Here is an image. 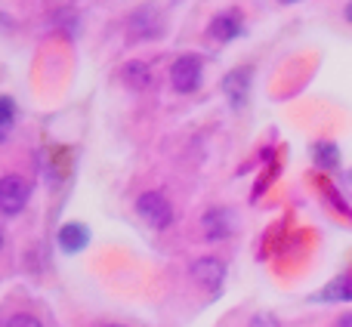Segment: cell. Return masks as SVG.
I'll return each mask as SVG.
<instances>
[{
    "label": "cell",
    "mask_w": 352,
    "mask_h": 327,
    "mask_svg": "<svg viewBox=\"0 0 352 327\" xmlns=\"http://www.w3.org/2000/svg\"><path fill=\"white\" fill-rule=\"evenodd\" d=\"M136 213H140L142 223H148L158 232L173 223V207L161 192H142L140 198H136Z\"/></svg>",
    "instance_id": "cell-1"
},
{
    "label": "cell",
    "mask_w": 352,
    "mask_h": 327,
    "mask_svg": "<svg viewBox=\"0 0 352 327\" xmlns=\"http://www.w3.org/2000/svg\"><path fill=\"white\" fill-rule=\"evenodd\" d=\"M201 71H204V59L201 56H179L170 65V84L176 93H195L201 87Z\"/></svg>",
    "instance_id": "cell-2"
},
{
    "label": "cell",
    "mask_w": 352,
    "mask_h": 327,
    "mask_svg": "<svg viewBox=\"0 0 352 327\" xmlns=\"http://www.w3.org/2000/svg\"><path fill=\"white\" fill-rule=\"evenodd\" d=\"M28 192L31 188L22 176H16V173L0 176V213H6V216L22 213L25 204H28Z\"/></svg>",
    "instance_id": "cell-3"
},
{
    "label": "cell",
    "mask_w": 352,
    "mask_h": 327,
    "mask_svg": "<svg viewBox=\"0 0 352 327\" xmlns=\"http://www.w3.org/2000/svg\"><path fill=\"white\" fill-rule=\"evenodd\" d=\"M223 93L229 99L232 109H244L248 105V93H250V68H235L223 78Z\"/></svg>",
    "instance_id": "cell-4"
},
{
    "label": "cell",
    "mask_w": 352,
    "mask_h": 327,
    "mask_svg": "<svg viewBox=\"0 0 352 327\" xmlns=\"http://www.w3.org/2000/svg\"><path fill=\"white\" fill-rule=\"evenodd\" d=\"M192 278L207 291H217L226 278V262L217 260V256H204V260L192 262Z\"/></svg>",
    "instance_id": "cell-5"
},
{
    "label": "cell",
    "mask_w": 352,
    "mask_h": 327,
    "mask_svg": "<svg viewBox=\"0 0 352 327\" xmlns=\"http://www.w3.org/2000/svg\"><path fill=\"white\" fill-rule=\"evenodd\" d=\"M130 37H136V41H152V37L161 34V19L155 16V10H136L133 16H130Z\"/></svg>",
    "instance_id": "cell-6"
},
{
    "label": "cell",
    "mask_w": 352,
    "mask_h": 327,
    "mask_svg": "<svg viewBox=\"0 0 352 327\" xmlns=\"http://www.w3.org/2000/svg\"><path fill=\"white\" fill-rule=\"evenodd\" d=\"M241 28H244V22H241V12H235V10H226V12H219L217 19L210 22V37L213 41H235L238 34H241Z\"/></svg>",
    "instance_id": "cell-7"
},
{
    "label": "cell",
    "mask_w": 352,
    "mask_h": 327,
    "mask_svg": "<svg viewBox=\"0 0 352 327\" xmlns=\"http://www.w3.org/2000/svg\"><path fill=\"white\" fill-rule=\"evenodd\" d=\"M87 244H90V232H87V225L65 223L59 229V247L65 250V253H80Z\"/></svg>",
    "instance_id": "cell-8"
},
{
    "label": "cell",
    "mask_w": 352,
    "mask_h": 327,
    "mask_svg": "<svg viewBox=\"0 0 352 327\" xmlns=\"http://www.w3.org/2000/svg\"><path fill=\"white\" fill-rule=\"evenodd\" d=\"M204 232H207V238H210V241H223V238L232 232L229 213H226V210H210L204 216Z\"/></svg>",
    "instance_id": "cell-9"
},
{
    "label": "cell",
    "mask_w": 352,
    "mask_h": 327,
    "mask_svg": "<svg viewBox=\"0 0 352 327\" xmlns=\"http://www.w3.org/2000/svg\"><path fill=\"white\" fill-rule=\"evenodd\" d=\"M121 78L127 80L130 87H136V90H142V87L152 84V71H148L146 62H127L124 71H121Z\"/></svg>",
    "instance_id": "cell-10"
},
{
    "label": "cell",
    "mask_w": 352,
    "mask_h": 327,
    "mask_svg": "<svg viewBox=\"0 0 352 327\" xmlns=\"http://www.w3.org/2000/svg\"><path fill=\"white\" fill-rule=\"evenodd\" d=\"M318 300L324 303H337V300H352V278H337L318 293Z\"/></svg>",
    "instance_id": "cell-11"
},
{
    "label": "cell",
    "mask_w": 352,
    "mask_h": 327,
    "mask_svg": "<svg viewBox=\"0 0 352 327\" xmlns=\"http://www.w3.org/2000/svg\"><path fill=\"white\" fill-rule=\"evenodd\" d=\"M312 158H316L318 167L334 170L337 164H340V152H337V146H331V142H318V146L312 148Z\"/></svg>",
    "instance_id": "cell-12"
},
{
    "label": "cell",
    "mask_w": 352,
    "mask_h": 327,
    "mask_svg": "<svg viewBox=\"0 0 352 327\" xmlns=\"http://www.w3.org/2000/svg\"><path fill=\"white\" fill-rule=\"evenodd\" d=\"M12 124H16V105L10 96H0V142H6Z\"/></svg>",
    "instance_id": "cell-13"
},
{
    "label": "cell",
    "mask_w": 352,
    "mask_h": 327,
    "mask_svg": "<svg viewBox=\"0 0 352 327\" xmlns=\"http://www.w3.org/2000/svg\"><path fill=\"white\" fill-rule=\"evenodd\" d=\"M6 327H43V324L37 322L34 315H12L10 322H6Z\"/></svg>",
    "instance_id": "cell-14"
},
{
    "label": "cell",
    "mask_w": 352,
    "mask_h": 327,
    "mask_svg": "<svg viewBox=\"0 0 352 327\" xmlns=\"http://www.w3.org/2000/svg\"><path fill=\"white\" fill-rule=\"evenodd\" d=\"M250 327H281V324H278V318H275V315H269V312H260V315L250 318Z\"/></svg>",
    "instance_id": "cell-15"
},
{
    "label": "cell",
    "mask_w": 352,
    "mask_h": 327,
    "mask_svg": "<svg viewBox=\"0 0 352 327\" xmlns=\"http://www.w3.org/2000/svg\"><path fill=\"white\" fill-rule=\"evenodd\" d=\"M337 327H352V312H346V315L337 322Z\"/></svg>",
    "instance_id": "cell-16"
},
{
    "label": "cell",
    "mask_w": 352,
    "mask_h": 327,
    "mask_svg": "<svg viewBox=\"0 0 352 327\" xmlns=\"http://www.w3.org/2000/svg\"><path fill=\"white\" fill-rule=\"evenodd\" d=\"M346 19H349V22H352V3L346 6Z\"/></svg>",
    "instance_id": "cell-17"
},
{
    "label": "cell",
    "mask_w": 352,
    "mask_h": 327,
    "mask_svg": "<svg viewBox=\"0 0 352 327\" xmlns=\"http://www.w3.org/2000/svg\"><path fill=\"white\" fill-rule=\"evenodd\" d=\"M278 3H300V0H278Z\"/></svg>",
    "instance_id": "cell-18"
},
{
    "label": "cell",
    "mask_w": 352,
    "mask_h": 327,
    "mask_svg": "<svg viewBox=\"0 0 352 327\" xmlns=\"http://www.w3.org/2000/svg\"><path fill=\"white\" fill-rule=\"evenodd\" d=\"M0 247H3V229H0Z\"/></svg>",
    "instance_id": "cell-19"
},
{
    "label": "cell",
    "mask_w": 352,
    "mask_h": 327,
    "mask_svg": "<svg viewBox=\"0 0 352 327\" xmlns=\"http://www.w3.org/2000/svg\"><path fill=\"white\" fill-rule=\"evenodd\" d=\"M105 327H121V324H105Z\"/></svg>",
    "instance_id": "cell-20"
}]
</instances>
